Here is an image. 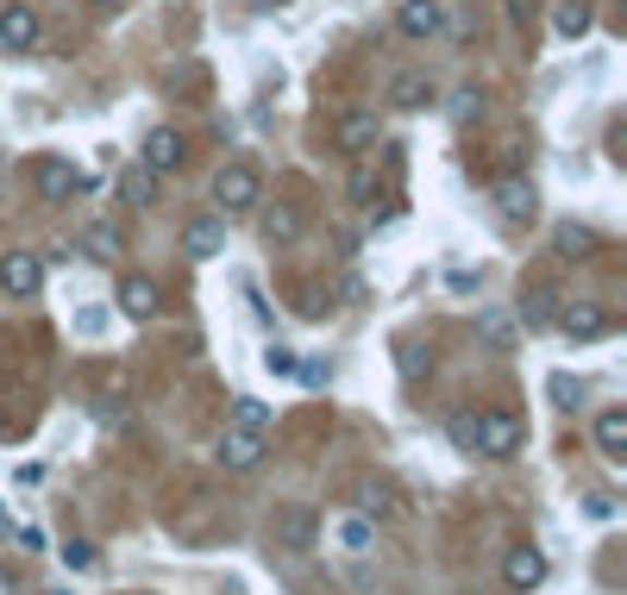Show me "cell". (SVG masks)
<instances>
[{
	"label": "cell",
	"mask_w": 627,
	"mask_h": 595,
	"mask_svg": "<svg viewBox=\"0 0 627 595\" xmlns=\"http://www.w3.org/2000/svg\"><path fill=\"white\" fill-rule=\"evenodd\" d=\"M0 289L13 301H32L45 289V257H38V251H7V257H0Z\"/></svg>",
	"instance_id": "3"
},
{
	"label": "cell",
	"mask_w": 627,
	"mask_h": 595,
	"mask_svg": "<svg viewBox=\"0 0 627 595\" xmlns=\"http://www.w3.org/2000/svg\"><path fill=\"white\" fill-rule=\"evenodd\" d=\"M75 326H82V332H107V307H88Z\"/></svg>",
	"instance_id": "35"
},
{
	"label": "cell",
	"mask_w": 627,
	"mask_h": 595,
	"mask_svg": "<svg viewBox=\"0 0 627 595\" xmlns=\"http://www.w3.org/2000/svg\"><path fill=\"white\" fill-rule=\"evenodd\" d=\"M50 595H70V590H50Z\"/></svg>",
	"instance_id": "39"
},
{
	"label": "cell",
	"mask_w": 627,
	"mask_h": 595,
	"mask_svg": "<svg viewBox=\"0 0 627 595\" xmlns=\"http://www.w3.org/2000/svg\"><path fill=\"white\" fill-rule=\"evenodd\" d=\"M583 514H590V521H615V501H608V496H590V501H583Z\"/></svg>",
	"instance_id": "34"
},
{
	"label": "cell",
	"mask_w": 627,
	"mask_h": 595,
	"mask_svg": "<svg viewBox=\"0 0 627 595\" xmlns=\"http://www.w3.org/2000/svg\"><path fill=\"white\" fill-rule=\"evenodd\" d=\"M264 239H270V245H296L301 239V214L289 201H276L270 214H264Z\"/></svg>",
	"instance_id": "19"
},
{
	"label": "cell",
	"mask_w": 627,
	"mask_h": 595,
	"mask_svg": "<svg viewBox=\"0 0 627 595\" xmlns=\"http://www.w3.org/2000/svg\"><path fill=\"white\" fill-rule=\"evenodd\" d=\"M20 546L25 551H45V526H20Z\"/></svg>",
	"instance_id": "36"
},
{
	"label": "cell",
	"mask_w": 627,
	"mask_h": 595,
	"mask_svg": "<svg viewBox=\"0 0 627 595\" xmlns=\"http://www.w3.org/2000/svg\"><path fill=\"white\" fill-rule=\"evenodd\" d=\"M590 25H596V13H590L583 0H558V7H552V32H558V38H583Z\"/></svg>",
	"instance_id": "17"
},
{
	"label": "cell",
	"mask_w": 627,
	"mask_h": 595,
	"mask_svg": "<svg viewBox=\"0 0 627 595\" xmlns=\"http://www.w3.org/2000/svg\"><path fill=\"white\" fill-rule=\"evenodd\" d=\"M496 214L508 226H527L533 214H540V195H533V182H521V175H502L496 182Z\"/></svg>",
	"instance_id": "9"
},
{
	"label": "cell",
	"mask_w": 627,
	"mask_h": 595,
	"mask_svg": "<svg viewBox=\"0 0 627 595\" xmlns=\"http://www.w3.org/2000/svg\"><path fill=\"white\" fill-rule=\"evenodd\" d=\"M38 38H45L38 13H32L25 0H7V7H0V45L7 50H38Z\"/></svg>",
	"instance_id": "6"
},
{
	"label": "cell",
	"mask_w": 627,
	"mask_h": 595,
	"mask_svg": "<svg viewBox=\"0 0 627 595\" xmlns=\"http://www.w3.org/2000/svg\"><path fill=\"white\" fill-rule=\"evenodd\" d=\"M82 251H88L95 264H113V257H120V232H113V226H107V220L82 226Z\"/></svg>",
	"instance_id": "20"
},
{
	"label": "cell",
	"mask_w": 627,
	"mask_h": 595,
	"mask_svg": "<svg viewBox=\"0 0 627 595\" xmlns=\"http://www.w3.org/2000/svg\"><path fill=\"white\" fill-rule=\"evenodd\" d=\"M138 163H145L150 175H176V170H182V132H170V125H150V132H145V150H138Z\"/></svg>",
	"instance_id": "7"
},
{
	"label": "cell",
	"mask_w": 627,
	"mask_h": 595,
	"mask_svg": "<svg viewBox=\"0 0 627 595\" xmlns=\"http://www.w3.org/2000/svg\"><path fill=\"white\" fill-rule=\"evenodd\" d=\"M314 508H301V501H289V508H276V521H270V539L276 551H308L314 546Z\"/></svg>",
	"instance_id": "5"
},
{
	"label": "cell",
	"mask_w": 627,
	"mask_h": 595,
	"mask_svg": "<svg viewBox=\"0 0 627 595\" xmlns=\"http://www.w3.org/2000/svg\"><path fill=\"white\" fill-rule=\"evenodd\" d=\"M521 439H527V426L515 421V414H502V408H483V414H477V451H483V458H515Z\"/></svg>",
	"instance_id": "2"
},
{
	"label": "cell",
	"mask_w": 627,
	"mask_h": 595,
	"mask_svg": "<svg viewBox=\"0 0 627 595\" xmlns=\"http://www.w3.org/2000/svg\"><path fill=\"white\" fill-rule=\"evenodd\" d=\"M113 301H120L125 320H150V314H157V282H150V276H125Z\"/></svg>",
	"instance_id": "14"
},
{
	"label": "cell",
	"mask_w": 627,
	"mask_h": 595,
	"mask_svg": "<svg viewBox=\"0 0 627 595\" xmlns=\"http://www.w3.org/2000/svg\"><path fill=\"white\" fill-rule=\"evenodd\" d=\"M502 583L515 595H527V590H540L546 583V551H533V546H515L508 558H502Z\"/></svg>",
	"instance_id": "8"
},
{
	"label": "cell",
	"mask_w": 627,
	"mask_h": 595,
	"mask_svg": "<svg viewBox=\"0 0 627 595\" xmlns=\"http://www.w3.org/2000/svg\"><path fill=\"white\" fill-rule=\"evenodd\" d=\"M376 145V113H346L339 120V150H364Z\"/></svg>",
	"instance_id": "22"
},
{
	"label": "cell",
	"mask_w": 627,
	"mask_h": 595,
	"mask_svg": "<svg viewBox=\"0 0 627 595\" xmlns=\"http://www.w3.org/2000/svg\"><path fill=\"white\" fill-rule=\"evenodd\" d=\"M57 558H63V564H70V571H95V564H100V551L88 546V539H70V546L57 551Z\"/></svg>",
	"instance_id": "30"
},
{
	"label": "cell",
	"mask_w": 627,
	"mask_h": 595,
	"mask_svg": "<svg viewBox=\"0 0 627 595\" xmlns=\"http://www.w3.org/2000/svg\"><path fill=\"white\" fill-rule=\"evenodd\" d=\"M446 433H451V446L458 451H477V414L471 408H458V414L446 421Z\"/></svg>",
	"instance_id": "28"
},
{
	"label": "cell",
	"mask_w": 627,
	"mask_h": 595,
	"mask_svg": "<svg viewBox=\"0 0 627 595\" xmlns=\"http://www.w3.org/2000/svg\"><path fill=\"white\" fill-rule=\"evenodd\" d=\"M439 25H446V7H439V0H401V7H396V32H401V38H433Z\"/></svg>",
	"instance_id": "11"
},
{
	"label": "cell",
	"mask_w": 627,
	"mask_h": 595,
	"mask_svg": "<svg viewBox=\"0 0 627 595\" xmlns=\"http://www.w3.org/2000/svg\"><path fill=\"white\" fill-rule=\"evenodd\" d=\"M389 100H396L401 113H421V107H433V82H426L421 70H401L396 82H389Z\"/></svg>",
	"instance_id": "16"
},
{
	"label": "cell",
	"mask_w": 627,
	"mask_h": 595,
	"mask_svg": "<svg viewBox=\"0 0 627 595\" xmlns=\"http://www.w3.org/2000/svg\"><path fill=\"white\" fill-rule=\"evenodd\" d=\"M182 251H189L195 264L220 257V251H226V226L220 220H189V226H182Z\"/></svg>",
	"instance_id": "13"
},
{
	"label": "cell",
	"mask_w": 627,
	"mask_h": 595,
	"mask_svg": "<svg viewBox=\"0 0 627 595\" xmlns=\"http://www.w3.org/2000/svg\"><path fill=\"white\" fill-rule=\"evenodd\" d=\"M95 7H100V13H120L125 0H95Z\"/></svg>",
	"instance_id": "38"
},
{
	"label": "cell",
	"mask_w": 627,
	"mask_h": 595,
	"mask_svg": "<svg viewBox=\"0 0 627 595\" xmlns=\"http://www.w3.org/2000/svg\"><path fill=\"white\" fill-rule=\"evenodd\" d=\"M558 251H565V257H590V251H596V232H590V226H558Z\"/></svg>",
	"instance_id": "27"
},
{
	"label": "cell",
	"mask_w": 627,
	"mask_h": 595,
	"mask_svg": "<svg viewBox=\"0 0 627 595\" xmlns=\"http://www.w3.org/2000/svg\"><path fill=\"white\" fill-rule=\"evenodd\" d=\"M446 113H451V125H471L477 113H483V95H477V88H458V95H451V107H446Z\"/></svg>",
	"instance_id": "29"
},
{
	"label": "cell",
	"mask_w": 627,
	"mask_h": 595,
	"mask_svg": "<svg viewBox=\"0 0 627 595\" xmlns=\"http://www.w3.org/2000/svg\"><path fill=\"white\" fill-rule=\"evenodd\" d=\"M120 195L132 201V207H157V175H150L145 163H125V170H120Z\"/></svg>",
	"instance_id": "18"
},
{
	"label": "cell",
	"mask_w": 627,
	"mask_h": 595,
	"mask_svg": "<svg viewBox=\"0 0 627 595\" xmlns=\"http://www.w3.org/2000/svg\"><path fill=\"white\" fill-rule=\"evenodd\" d=\"M32 182H38L45 201H75L88 189V175L75 170V163H63V157H38V163H32Z\"/></svg>",
	"instance_id": "4"
},
{
	"label": "cell",
	"mask_w": 627,
	"mask_h": 595,
	"mask_svg": "<svg viewBox=\"0 0 627 595\" xmlns=\"http://www.w3.org/2000/svg\"><path fill=\"white\" fill-rule=\"evenodd\" d=\"M214 201H220L226 214H251V207L264 201V175H257V163H226V170L214 175Z\"/></svg>",
	"instance_id": "1"
},
{
	"label": "cell",
	"mask_w": 627,
	"mask_h": 595,
	"mask_svg": "<svg viewBox=\"0 0 627 595\" xmlns=\"http://www.w3.org/2000/svg\"><path fill=\"white\" fill-rule=\"evenodd\" d=\"M552 320H558V295H552V289H533V295L521 301V326L540 332V326H552Z\"/></svg>",
	"instance_id": "21"
},
{
	"label": "cell",
	"mask_w": 627,
	"mask_h": 595,
	"mask_svg": "<svg viewBox=\"0 0 627 595\" xmlns=\"http://www.w3.org/2000/svg\"><path fill=\"white\" fill-rule=\"evenodd\" d=\"M477 332H483V345H490V351H508V345H515V320H508V314H496V307L477 320Z\"/></svg>",
	"instance_id": "24"
},
{
	"label": "cell",
	"mask_w": 627,
	"mask_h": 595,
	"mask_svg": "<svg viewBox=\"0 0 627 595\" xmlns=\"http://www.w3.org/2000/svg\"><path fill=\"white\" fill-rule=\"evenodd\" d=\"M371 201H376V170L358 163V170H351V207H371Z\"/></svg>",
	"instance_id": "31"
},
{
	"label": "cell",
	"mask_w": 627,
	"mask_h": 595,
	"mask_svg": "<svg viewBox=\"0 0 627 595\" xmlns=\"http://www.w3.org/2000/svg\"><path fill=\"white\" fill-rule=\"evenodd\" d=\"M220 458L226 471H257L264 464V433H245V426H232V433H220Z\"/></svg>",
	"instance_id": "10"
},
{
	"label": "cell",
	"mask_w": 627,
	"mask_h": 595,
	"mask_svg": "<svg viewBox=\"0 0 627 595\" xmlns=\"http://www.w3.org/2000/svg\"><path fill=\"white\" fill-rule=\"evenodd\" d=\"M558 326H565L571 339H602V332H608V314H602L596 301H571V307H558Z\"/></svg>",
	"instance_id": "15"
},
{
	"label": "cell",
	"mask_w": 627,
	"mask_h": 595,
	"mask_svg": "<svg viewBox=\"0 0 627 595\" xmlns=\"http://www.w3.org/2000/svg\"><path fill=\"white\" fill-rule=\"evenodd\" d=\"M264 371H270V376H296L301 371V351L282 345V339H270V345H264Z\"/></svg>",
	"instance_id": "26"
},
{
	"label": "cell",
	"mask_w": 627,
	"mask_h": 595,
	"mask_svg": "<svg viewBox=\"0 0 627 595\" xmlns=\"http://www.w3.org/2000/svg\"><path fill=\"white\" fill-rule=\"evenodd\" d=\"M546 389H552V401H558V408H577V401H583V389H577L565 371H552V376H546Z\"/></svg>",
	"instance_id": "32"
},
{
	"label": "cell",
	"mask_w": 627,
	"mask_h": 595,
	"mask_svg": "<svg viewBox=\"0 0 627 595\" xmlns=\"http://www.w3.org/2000/svg\"><path fill=\"white\" fill-rule=\"evenodd\" d=\"M0 595H20V576L7 571V564H0Z\"/></svg>",
	"instance_id": "37"
},
{
	"label": "cell",
	"mask_w": 627,
	"mask_h": 595,
	"mask_svg": "<svg viewBox=\"0 0 627 595\" xmlns=\"http://www.w3.org/2000/svg\"><path fill=\"white\" fill-rule=\"evenodd\" d=\"M296 376H308V382L321 389V382H333V364H321V357H301V371H296Z\"/></svg>",
	"instance_id": "33"
},
{
	"label": "cell",
	"mask_w": 627,
	"mask_h": 595,
	"mask_svg": "<svg viewBox=\"0 0 627 595\" xmlns=\"http://www.w3.org/2000/svg\"><path fill=\"white\" fill-rule=\"evenodd\" d=\"M270 421H276L270 401H257V396H239V401H232V426H245V433H264Z\"/></svg>",
	"instance_id": "23"
},
{
	"label": "cell",
	"mask_w": 627,
	"mask_h": 595,
	"mask_svg": "<svg viewBox=\"0 0 627 595\" xmlns=\"http://www.w3.org/2000/svg\"><path fill=\"white\" fill-rule=\"evenodd\" d=\"M596 451L608 464H627V408H602L596 414Z\"/></svg>",
	"instance_id": "12"
},
{
	"label": "cell",
	"mask_w": 627,
	"mask_h": 595,
	"mask_svg": "<svg viewBox=\"0 0 627 595\" xmlns=\"http://www.w3.org/2000/svg\"><path fill=\"white\" fill-rule=\"evenodd\" d=\"M339 546H346V551H358V558H364V551L376 546V526L364 521V514H351V521H339Z\"/></svg>",
	"instance_id": "25"
}]
</instances>
